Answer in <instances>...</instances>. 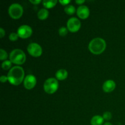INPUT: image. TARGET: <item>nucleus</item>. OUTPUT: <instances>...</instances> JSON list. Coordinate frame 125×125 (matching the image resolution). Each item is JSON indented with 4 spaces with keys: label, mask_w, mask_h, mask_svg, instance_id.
Returning a JSON list of instances; mask_svg holds the SVG:
<instances>
[{
    "label": "nucleus",
    "mask_w": 125,
    "mask_h": 125,
    "mask_svg": "<svg viewBox=\"0 0 125 125\" xmlns=\"http://www.w3.org/2000/svg\"><path fill=\"white\" fill-rule=\"evenodd\" d=\"M24 72L23 68L20 66L12 67L7 74L8 81L11 84L18 85L22 83L24 79Z\"/></svg>",
    "instance_id": "f257e3e1"
},
{
    "label": "nucleus",
    "mask_w": 125,
    "mask_h": 125,
    "mask_svg": "<svg viewBox=\"0 0 125 125\" xmlns=\"http://www.w3.org/2000/svg\"><path fill=\"white\" fill-rule=\"evenodd\" d=\"M106 47V42L102 38L97 37L92 39L89 45V49L94 54H100L105 50Z\"/></svg>",
    "instance_id": "f03ea898"
},
{
    "label": "nucleus",
    "mask_w": 125,
    "mask_h": 125,
    "mask_svg": "<svg viewBox=\"0 0 125 125\" xmlns=\"http://www.w3.org/2000/svg\"><path fill=\"white\" fill-rule=\"evenodd\" d=\"M9 59L12 63L17 65H21L25 62L26 55L21 50L15 49L10 53Z\"/></svg>",
    "instance_id": "7ed1b4c3"
},
{
    "label": "nucleus",
    "mask_w": 125,
    "mask_h": 125,
    "mask_svg": "<svg viewBox=\"0 0 125 125\" xmlns=\"http://www.w3.org/2000/svg\"><path fill=\"white\" fill-rule=\"evenodd\" d=\"M59 87L58 81L53 78H48L45 81L43 85V89L45 92L48 94H52L57 90Z\"/></svg>",
    "instance_id": "20e7f679"
},
{
    "label": "nucleus",
    "mask_w": 125,
    "mask_h": 125,
    "mask_svg": "<svg viewBox=\"0 0 125 125\" xmlns=\"http://www.w3.org/2000/svg\"><path fill=\"white\" fill-rule=\"evenodd\" d=\"M9 15L13 19H18L22 16L23 9L20 4L13 3L9 6L8 9Z\"/></svg>",
    "instance_id": "39448f33"
},
{
    "label": "nucleus",
    "mask_w": 125,
    "mask_h": 125,
    "mask_svg": "<svg viewBox=\"0 0 125 125\" xmlns=\"http://www.w3.org/2000/svg\"><path fill=\"white\" fill-rule=\"evenodd\" d=\"M67 29L72 32H75L79 31L81 28V22L76 17H72L68 20L67 23Z\"/></svg>",
    "instance_id": "423d86ee"
},
{
    "label": "nucleus",
    "mask_w": 125,
    "mask_h": 125,
    "mask_svg": "<svg viewBox=\"0 0 125 125\" xmlns=\"http://www.w3.org/2000/svg\"><path fill=\"white\" fill-rule=\"evenodd\" d=\"M28 52L34 57H39L42 53V49L41 46L37 43H31L27 48Z\"/></svg>",
    "instance_id": "0eeeda50"
},
{
    "label": "nucleus",
    "mask_w": 125,
    "mask_h": 125,
    "mask_svg": "<svg viewBox=\"0 0 125 125\" xmlns=\"http://www.w3.org/2000/svg\"><path fill=\"white\" fill-rule=\"evenodd\" d=\"M32 33V28L26 24L20 26L17 30V34L18 36L22 39H26L29 37L31 35Z\"/></svg>",
    "instance_id": "6e6552de"
},
{
    "label": "nucleus",
    "mask_w": 125,
    "mask_h": 125,
    "mask_svg": "<svg viewBox=\"0 0 125 125\" xmlns=\"http://www.w3.org/2000/svg\"><path fill=\"white\" fill-rule=\"evenodd\" d=\"M36 83V78L32 74H28L24 78L23 84L26 89L28 90H31L35 87Z\"/></svg>",
    "instance_id": "1a4fd4ad"
},
{
    "label": "nucleus",
    "mask_w": 125,
    "mask_h": 125,
    "mask_svg": "<svg viewBox=\"0 0 125 125\" xmlns=\"http://www.w3.org/2000/svg\"><path fill=\"white\" fill-rule=\"evenodd\" d=\"M77 15L81 19H85L87 18L90 14L89 9L87 6L84 5H81L78 7L76 10Z\"/></svg>",
    "instance_id": "9d476101"
},
{
    "label": "nucleus",
    "mask_w": 125,
    "mask_h": 125,
    "mask_svg": "<svg viewBox=\"0 0 125 125\" xmlns=\"http://www.w3.org/2000/svg\"><path fill=\"white\" fill-rule=\"evenodd\" d=\"M116 86L115 83L112 80H107L104 83L103 89L105 92L109 93L113 91Z\"/></svg>",
    "instance_id": "9b49d317"
},
{
    "label": "nucleus",
    "mask_w": 125,
    "mask_h": 125,
    "mask_svg": "<svg viewBox=\"0 0 125 125\" xmlns=\"http://www.w3.org/2000/svg\"><path fill=\"white\" fill-rule=\"evenodd\" d=\"M68 76V72L65 69H60L56 73V77L58 80L62 81L65 79Z\"/></svg>",
    "instance_id": "f8f14e48"
},
{
    "label": "nucleus",
    "mask_w": 125,
    "mask_h": 125,
    "mask_svg": "<svg viewBox=\"0 0 125 125\" xmlns=\"http://www.w3.org/2000/svg\"><path fill=\"white\" fill-rule=\"evenodd\" d=\"M104 122L103 117L100 115H95L92 118L90 123L92 125H102Z\"/></svg>",
    "instance_id": "ddd939ff"
},
{
    "label": "nucleus",
    "mask_w": 125,
    "mask_h": 125,
    "mask_svg": "<svg viewBox=\"0 0 125 125\" xmlns=\"http://www.w3.org/2000/svg\"><path fill=\"white\" fill-rule=\"evenodd\" d=\"M49 15V12L46 9H41L37 13V17L41 20L46 19Z\"/></svg>",
    "instance_id": "4468645a"
},
{
    "label": "nucleus",
    "mask_w": 125,
    "mask_h": 125,
    "mask_svg": "<svg viewBox=\"0 0 125 125\" xmlns=\"http://www.w3.org/2000/svg\"><path fill=\"white\" fill-rule=\"evenodd\" d=\"M42 2H43V6L45 8L50 9L56 6V4L57 2V0H51V1H48H48H46V0H44V1H42Z\"/></svg>",
    "instance_id": "2eb2a0df"
},
{
    "label": "nucleus",
    "mask_w": 125,
    "mask_h": 125,
    "mask_svg": "<svg viewBox=\"0 0 125 125\" xmlns=\"http://www.w3.org/2000/svg\"><path fill=\"white\" fill-rule=\"evenodd\" d=\"M65 13L68 15H72L76 12V9L72 5H67L64 9Z\"/></svg>",
    "instance_id": "dca6fc26"
},
{
    "label": "nucleus",
    "mask_w": 125,
    "mask_h": 125,
    "mask_svg": "<svg viewBox=\"0 0 125 125\" xmlns=\"http://www.w3.org/2000/svg\"><path fill=\"white\" fill-rule=\"evenodd\" d=\"M12 62L10 61H5L2 63V68L3 70H7L11 67Z\"/></svg>",
    "instance_id": "f3484780"
},
{
    "label": "nucleus",
    "mask_w": 125,
    "mask_h": 125,
    "mask_svg": "<svg viewBox=\"0 0 125 125\" xmlns=\"http://www.w3.org/2000/svg\"><path fill=\"white\" fill-rule=\"evenodd\" d=\"M7 52L3 49H1L0 50V59L1 61H3V60H6L7 58Z\"/></svg>",
    "instance_id": "a211bd4d"
},
{
    "label": "nucleus",
    "mask_w": 125,
    "mask_h": 125,
    "mask_svg": "<svg viewBox=\"0 0 125 125\" xmlns=\"http://www.w3.org/2000/svg\"><path fill=\"white\" fill-rule=\"evenodd\" d=\"M67 32H68V29L65 27H61L59 29V34L61 36H65V35H67Z\"/></svg>",
    "instance_id": "6ab92c4d"
},
{
    "label": "nucleus",
    "mask_w": 125,
    "mask_h": 125,
    "mask_svg": "<svg viewBox=\"0 0 125 125\" xmlns=\"http://www.w3.org/2000/svg\"><path fill=\"white\" fill-rule=\"evenodd\" d=\"M18 37L19 36H18V34L15 32H12L9 35V38L10 40H11V41H16L18 39Z\"/></svg>",
    "instance_id": "aec40b11"
},
{
    "label": "nucleus",
    "mask_w": 125,
    "mask_h": 125,
    "mask_svg": "<svg viewBox=\"0 0 125 125\" xmlns=\"http://www.w3.org/2000/svg\"><path fill=\"white\" fill-rule=\"evenodd\" d=\"M103 117L104 119L106 120H109L112 118V114L110 112H105L103 114Z\"/></svg>",
    "instance_id": "412c9836"
},
{
    "label": "nucleus",
    "mask_w": 125,
    "mask_h": 125,
    "mask_svg": "<svg viewBox=\"0 0 125 125\" xmlns=\"http://www.w3.org/2000/svg\"><path fill=\"white\" fill-rule=\"evenodd\" d=\"M0 81L1 83H6L7 81H8V78H7V76H1L0 78Z\"/></svg>",
    "instance_id": "4be33fe9"
},
{
    "label": "nucleus",
    "mask_w": 125,
    "mask_h": 125,
    "mask_svg": "<svg viewBox=\"0 0 125 125\" xmlns=\"http://www.w3.org/2000/svg\"><path fill=\"white\" fill-rule=\"evenodd\" d=\"M70 0H63V1H62V0H60L59 2L62 5H67L68 4H69L70 2Z\"/></svg>",
    "instance_id": "5701e85b"
},
{
    "label": "nucleus",
    "mask_w": 125,
    "mask_h": 125,
    "mask_svg": "<svg viewBox=\"0 0 125 125\" xmlns=\"http://www.w3.org/2000/svg\"><path fill=\"white\" fill-rule=\"evenodd\" d=\"M5 35V31L4 30L3 28H0V37L2 38Z\"/></svg>",
    "instance_id": "b1692460"
},
{
    "label": "nucleus",
    "mask_w": 125,
    "mask_h": 125,
    "mask_svg": "<svg viewBox=\"0 0 125 125\" xmlns=\"http://www.w3.org/2000/svg\"><path fill=\"white\" fill-rule=\"evenodd\" d=\"M29 1H30L31 3L34 4H38L40 3L42 1H40V0H34H34H30Z\"/></svg>",
    "instance_id": "393cba45"
},
{
    "label": "nucleus",
    "mask_w": 125,
    "mask_h": 125,
    "mask_svg": "<svg viewBox=\"0 0 125 125\" xmlns=\"http://www.w3.org/2000/svg\"><path fill=\"white\" fill-rule=\"evenodd\" d=\"M85 2V0H76V2L78 4H82L83 3Z\"/></svg>",
    "instance_id": "a878e982"
},
{
    "label": "nucleus",
    "mask_w": 125,
    "mask_h": 125,
    "mask_svg": "<svg viewBox=\"0 0 125 125\" xmlns=\"http://www.w3.org/2000/svg\"><path fill=\"white\" fill-rule=\"evenodd\" d=\"M104 125H112L111 124V123H109V122H106V123H105L104 124Z\"/></svg>",
    "instance_id": "bb28decb"
}]
</instances>
